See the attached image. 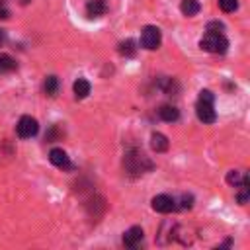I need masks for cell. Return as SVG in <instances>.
<instances>
[{"label":"cell","instance_id":"18","mask_svg":"<svg viewBox=\"0 0 250 250\" xmlns=\"http://www.w3.org/2000/svg\"><path fill=\"white\" fill-rule=\"evenodd\" d=\"M219 8L223 12H234L238 8V2L236 0H219Z\"/></svg>","mask_w":250,"mask_h":250},{"label":"cell","instance_id":"9","mask_svg":"<svg viewBox=\"0 0 250 250\" xmlns=\"http://www.w3.org/2000/svg\"><path fill=\"white\" fill-rule=\"evenodd\" d=\"M105 4H104V0H90L88 2V6H86V14H88V18H100V16H104L105 14Z\"/></svg>","mask_w":250,"mask_h":250},{"label":"cell","instance_id":"7","mask_svg":"<svg viewBox=\"0 0 250 250\" xmlns=\"http://www.w3.org/2000/svg\"><path fill=\"white\" fill-rule=\"evenodd\" d=\"M49 160H51V164H55L57 168H62V170L70 168V158H68V154H66L62 148H53V150L49 152Z\"/></svg>","mask_w":250,"mask_h":250},{"label":"cell","instance_id":"2","mask_svg":"<svg viewBox=\"0 0 250 250\" xmlns=\"http://www.w3.org/2000/svg\"><path fill=\"white\" fill-rule=\"evenodd\" d=\"M195 113H197V119L203 121V123H213L217 119V113H215V107H213V94L209 90L199 92Z\"/></svg>","mask_w":250,"mask_h":250},{"label":"cell","instance_id":"23","mask_svg":"<svg viewBox=\"0 0 250 250\" xmlns=\"http://www.w3.org/2000/svg\"><path fill=\"white\" fill-rule=\"evenodd\" d=\"M0 6H4V0H0Z\"/></svg>","mask_w":250,"mask_h":250},{"label":"cell","instance_id":"5","mask_svg":"<svg viewBox=\"0 0 250 250\" xmlns=\"http://www.w3.org/2000/svg\"><path fill=\"white\" fill-rule=\"evenodd\" d=\"M16 131H18V135H20L21 139H31V137H35V135H37V131H39L37 119H35V117H31V115H23V117L18 121Z\"/></svg>","mask_w":250,"mask_h":250},{"label":"cell","instance_id":"21","mask_svg":"<svg viewBox=\"0 0 250 250\" xmlns=\"http://www.w3.org/2000/svg\"><path fill=\"white\" fill-rule=\"evenodd\" d=\"M8 16H10V14H8V10H6L4 6H0V18H2V20H6Z\"/></svg>","mask_w":250,"mask_h":250},{"label":"cell","instance_id":"12","mask_svg":"<svg viewBox=\"0 0 250 250\" xmlns=\"http://www.w3.org/2000/svg\"><path fill=\"white\" fill-rule=\"evenodd\" d=\"M72 90H74V96H76L78 100H84V98L90 94V82L84 80V78H78V80L74 82Z\"/></svg>","mask_w":250,"mask_h":250},{"label":"cell","instance_id":"11","mask_svg":"<svg viewBox=\"0 0 250 250\" xmlns=\"http://www.w3.org/2000/svg\"><path fill=\"white\" fill-rule=\"evenodd\" d=\"M150 146H152V150H156V152H164V150L168 148V139H166V135H162V133H152V135H150Z\"/></svg>","mask_w":250,"mask_h":250},{"label":"cell","instance_id":"17","mask_svg":"<svg viewBox=\"0 0 250 250\" xmlns=\"http://www.w3.org/2000/svg\"><path fill=\"white\" fill-rule=\"evenodd\" d=\"M16 68V61L10 55H0V72H10Z\"/></svg>","mask_w":250,"mask_h":250},{"label":"cell","instance_id":"6","mask_svg":"<svg viewBox=\"0 0 250 250\" xmlns=\"http://www.w3.org/2000/svg\"><path fill=\"white\" fill-rule=\"evenodd\" d=\"M150 205H152V209H154L156 213H170V211L176 209V201H174L170 195H166V193L154 195L152 201H150Z\"/></svg>","mask_w":250,"mask_h":250},{"label":"cell","instance_id":"19","mask_svg":"<svg viewBox=\"0 0 250 250\" xmlns=\"http://www.w3.org/2000/svg\"><path fill=\"white\" fill-rule=\"evenodd\" d=\"M191 201H193V197L191 195H182V209H189L191 207Z\"/></svg>","mask_w":250,"mask_h":250},{"label":"cell","instance_id":"10","mask_svg":"<svg viewBox=\"0 0 250 250\" xmlns=\"http://www.w3.org/2000/svg\"><path fill=\"white\" fill-rule=\"evenodd\" d=\"M158 115H160L162 121L172 123V121H178L180 111H178V107H174V105H162V107L158 109Z\"/></svg>","mask_w":250,"mask_h":250},{"label":"cell","instance_id":"16","mask_svg":"<svg viewBox=\"0 0 250 250\" xmlns=\"http://www.w3.org/2000/svg\"><path fill=\"white\" fill-rule=\"evenodd\" d=\"M244 178H246V174H242V172H238V170H230V172L227 174V182H229L230 186H234V188H238V186L244 182Z\"/></svg>","mask_w":250,"mask_h":250},{"label":"cell","instance_id":"13","mask_svg":"<svg viewBox=\"0 0 250 250\" xmlns=\"http://www.w3.org/2000/svg\"><path fill=\"white\" fill-rule=\"evenodd\" d=\"M199 0H182V4H180V10H182V14L184 16H188V18H191V16H195L197 12H199Z\"/></svg>","mask_w":250,"mask_h":250},{"label":"cell","instance_id":"4","mask_svg":"<svg viewBox=\"0 0 250 250\" xmlns=\"http://www.w3.org/2000/svg\"><path fill=\"white\" fill-rule=\"evenodd\" d=\"M160 43H162V33H160V29L156 25L143 27V31H141V47L143 49L154 51V49L160 47Z\"/></svg>","mask_w":250,"mask_h":250},{"label":"cell","instance_id":"22","mask_svg":"<svg viewBox=\"0 0 250 250\" xmlns=\"http://www.w3.org/2000/svg\"><path fill=\"white\" fill-rule=\"evenodd\" d=\"M4 41H6V31L0 29V45H4Z\"/></svg>","mask_w":250,"mask_h":250},{"label":"cell","instance_id":"14","mask_svg":"<svg viewBox=\"0 0 250 250\" xmlns=\"http://www.w3.org/2000/svg\"><path fill=\"white\" fill-rule=\"evenodd\" d=\"M43 90L47 96H57L59 92V78L57 76H47L43 82Z\"/></svg>","mask_w":250,"mask_h":250},{"label":"cell","instance_id":"15","mask_svg":"<svg viewBox=\"0 0 250 250\" xmlns=\"http://www.w3.org/2000/svg\"><path fill=\"white\" fill-rule=\"evenodd\" d=\"M135 51H137V47H135V41L133 39H125V41L119 43V53L123 57H133Z\"/></svg>","mask_w":250,"mask_h":250},{"label":"cell","instance_id":"8","mask_svg":"<svg viewBox=\"0 0 250 250\" xmlns=\"http://www.w3.org/2000/svg\"><path fill=\"white\" fill-rule=\"evenodd\" d=\"M141 240H143V229H141V227H131V229L125 230V234H123V244H125L127 248L139 246Z\"/></svg>","mask_w":250,"mask_h":250},{"label":"cell","instance_id":"1","mask_svg":"<svg viewBox=\"0 0 250 250\" xmlns=\"http://www.w3.org/2000/svg\"><path fill=\"white\" fill-rule=\"evenodd\" d=\"M123 166H125V170H127L129 174L139 176V174H145L146 170H150V168H152V162H150L148 156H145L143 152H139V150H129V152L125 154V158H123Z\"/></svg>","mask_w":250,"mask_h":250},{"label":"cell","instance_id":"20","mask_svg":"<svg viewBox=\"0 0 250 250\" xmlns=\"http://www.w3.org/2000/svg\"><path fill=\"white\" fill-rule=\"evenodd\" d=\"M219 29H223V23H219V21H211L207 25V31H219Z\"/></svg>","mask_w":250,"mask_h":250},{"label":"cell","instance_id":"3","mask_svg":"<svg viewBox=\"0 0 250 250\" xmlns=\"http://www.w3.org/2000/svg\"><path fill=\"white\" fill-rule=\"evenodd\" d=\"M199 47L203 51H209V53H225L227 47H229V41L221 31H207L201 37Z\"/></svg>","mask_w":250,"mask_h":250}]
</instances>
